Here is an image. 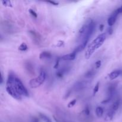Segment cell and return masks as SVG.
Here are the masks:
<instances>
[{"instance_id":"obj_16","label":"cell","mask_w":122,"mask_h":122,"mask_svg":"<svg viewBox=\"0 0 122 122\" xmlns=\"http://www.w3.org/2000/svg\"><path fill=\"white\" fill-rule=\"evenodd\" d=\"M119 104H120V103H119V101H115V102H114V103L113 104V105H112V109H111V110H113V111H114V112H116L118 108H119Z\"/></svg>"},{"instance_id":"obj_25","label":"cell","mask_w":122,"mask_h":122,"mask_svg":"<svg viewBox=\"0 0 122 122\" xmlns=\"http://www.w3.org/2000/svg\"><path fill=\"white\" fill-rule=\"evenodd\" d=\"M61 60V57H58V58L56 59V63H55L54 64V68L55 69H57V68L58 67V66H59V63H60V60Z\"/></svg>"},{"instance_id":"obj_7","label":"cell","mask_w":122,"mask_h":122,"mask_svg":"<svg viewBox=\"0 0 122 122\" xmlns=\"http://www.w3.org/2000/svg\"><path fill=\"white\" fill-rule=\"evenodd\" d=\"M77 53L78 52L75 49L71 53L64 55V56L61 57V60H63L64 61H73L76 58V55H77Z\"/></svg>"},{"instance_id":"obj_6","label":"cell","mask_w":122,"mask_h":122,"mask_svg":"<svg viewBox=\"0 0 122 122\" xmlns=\"http://www.w3.org/2000/svg\"><path fill=\"white\" fill-rule=\"evenodd\" d=\"M119 14L118 13L117 10H116L111 14L110 16L108 17V20H107V23H108V25L110 27H112V26L115 23L116 21L117 20V17Z\"/></svg>"},{"instance_id":"obj_32","label":"cell","mask_w":122,"mask_h":122,"mask_svg":"<svg viewBox=\"0 0 122 122\" xmlns=\"http://www.w3.org/2000/svg\"><path fill=\"white\" fill-rule=\"evenodd\" d=\"M118 13L119 14H121V13H122V5L120 7H119V8H118L117 9H116Z\"/></svg>"},{"instance_id":"obj_34","label":"cell","mask_w":122,"mask_h":122,"mask_svg":"<svg viewBox=\"0 0 122 122\" xmlns=\"http://www.w3.org/2000/svg\"><path fill=\"white\" fill-rule=\"evenodd\" d=\"M32 122H39V120H38V118L36 117H33V119H32Z\"/></svg>"},{"instance_id":"obj_10","label":"cell","mask_w":122,"mask_h":122,"mask_svg":"<svg viewBox=\"0 0 122 122\" xmlns=\"http://www.w3.org/2000/svg\"><path fill=\"white\" fill-rule=\"evenodd\" d=\"M51 57V54L48 51H43L39 54V58L41 60L48 59Z\"/></svg>"},{"instance_id":"obj_12","label":"cell","mask_w":122,"mask_h":122,"mask_svg":"<svg viewBox=\"0 0 122 122\" xmlns=\"http://www.w3.org/2000/svg\"><path fill=\"white\" fill-rule=\"evenodd\" d=\"M85 86V84L83 82H78L74 85V89L76 91H79L83 89Z\"/></svg>"},{"instance_id":"obj_2","label":"cell","mask_w":122,"mask_h":122,"mask_svg":"<svg viewBox=\"0 0 122 122\" xmlns=\"http://www.w3.org/2000/svg\"><path fill=\"white\" fill-rule=\"evenodd\" d=\"M16 77L17 76L11 73L8 75L7 83H6L5 89L7 92L13 98L17 100H21V96L19 95L15 87V80Z\"/></svg>"},{"instance_id":"obj_20","label":"cell","mask_w":122,"mask_h":122,"mask_svg":"<svg viewBox=\"0 0 122 122\" xmlns=\"http://www.w3.org/2000/svg\"><path fill=\"white\" fill-rule=\"evenodd\" d=\"M99 87H100V82H98L95 85V87H94V89H93V96H95V94L98 92V91L99 90Z\"/></svg>"},{"instance_id":"obj_18","label":"cell","mask_w":122,"mask_h":122,"mask_svg":"<svg viewBox=\"0 0 122 122\" xmlns=\"http://www.w3.org/2000/svg\"><path fill=\"white\" fill-rule=\"evenodd\" d=\"M39 116H40V117L41 118V119H42V120H44L45 122H52V121H51V119H50L48 117H47L46 116H45V114L40 113V114H39Z\"/></svg>"},{"instance_id":"obj_30","label":"cell","mask_w":122,"mask_h":122,"mask_svg":"<svg viewBox=\"0 0 122 122\" xmlns=\"http://www.w3.org/2000/svg\"><path fill=\"white\" fill-rule=\"evenodd\" d=\"M108 34L110 35H112L113 34V27H109L108 28Z\"/></svg>"},{"instance_id":"obj_11","label":"cell","mask_w":122,"mask_h":122,"mask_svg":"<svg viewBox=\"0 0 122 122\" xmlns=\"http://www.w3.org/2000/svg\"><path fill=\"white\" fill-rule=\"evenodd\" d=\"M114 114H115V112H114V111H113L111 110H110L109 112H108V113L106 114V116H105V117H104V120H106V121H107V122L111 121V120L113 119Z\"/></svg>"},{"instance_id":"obj_24","label":"cell","mask_w":122,"mask_h":122,"mask_svg":"<svg viewBox=\"0 0 122 122\" xmlns=\"http://www.w3.org/2000/svg\"><path fill=\"white\" fill-rule=\"evenodd\" d=\"M26 68L27 69L28 71H29V72H34L33 70V67H32V66L31 65V64H30V63H26Z\"/></svg>"},{"instance_id":"obj_29","label":"cell","mask_w":122,"mask_h":122,"mask_svg":"<svg viewBox=\"0 0 122 122\" xmlns=\"http://www.w3.org/2000/svg\"><path fill=\"white\" fill-rule=\"evenodd\" d=\"M95 68H96V69H99L101 66V61L98 60L97 61L95 62Z\"/></svg>"},{"instance_id":"obj_17","label":"cell","mask_w":122,"mask_h":122,"mask_svg":"<svg viewBox=\"0 0 122 122\" xmlns=\"http://www.w3.org/2000/svg\"><path fill=\"white\" fill-rule=\"evenodd\" d=\"M27 46L25 42L21 43V45L19 46V50L20 51H26L27 50Z\"/></svg>"},{"instance_id":"obj_3","label":"cell","mask_w":122,"mask_h":122,"mask_svg":"<svg viewBox=\"0 0 122 122\" xmlns=\"http://www.w3.org/2000/svg\"><path fill=\"white\" fill-rule=\"evenodd\" d=\"M46 75L44 70H41L39 76L36 78L32 79L29 81V86L32 88H36L43 84L46 79Z\"/></svg>"},{"instance_id":"obj_1","label":"cell","mask_w":122,"mask_h":122,"mask_svg":"<svg viewBox=\"0 0 122 122\" xmlns=\"http://www.w3.org/2000/svg\"><path fill=\"white\" fill-rule=\"evenodd\" d=\"M106 33H102L99 35L88 46L85 54V57L86 59H89L91 57L92 55L94 54L95 50L98 49L100 46H102L104 42L106 41Z\"/></svg>"},{"instance_id":"obj_5","label":"cell","mask_w":122,"mask_h":122,"mask_svg":"<svg viewBox=\"0 0 122 122\" xmlns=\"http://www.w3.org/2000/svg\"><path fill=\"white\" fill-rule=\"evenodd\" d=\"M15 87L19 95H20L21 96L26 97H29L28 91L25 88L24 85L23 84L22 82L17 77H16L15 80Z\"/></svg>"},{"instance_id":"obj_33","label":"cell","mask_w":122,"mask_h":122,"mask_svg":"<svg viewBox=\"0 0 122 122\" xmlns=\"http://www.w3.org/2000/svg\"><path fill=\"white\" fill-rule=\"evenodd\" d=\"M99 28H100V30L101 31V32H102V31L104 30V25H102H102H100Z\"/></svg>"},{"instance_id":"obj_28","label":"cell","mask_w":122,"mask_h":122,"mask_svg":"<svg viewBox=\"0 0 122 122\" xmlns=\"http://www.w3.org/2000/svg\"><path fill=\"white\" fill-rule=\"evenodd\" d=\"M64 44V42L63 41H58L57 42V43L56 44V47H61V46H63Z\"/></svg>"},{"instance_id":"obj_13","label":"cell","mask_w":122,"mask_h":122,"mask_svg":"<svg viewBox=\"0 0 122 122\" xmlns=\"http://www.w3.org/2000/svg\"><path fill=\"white\" fill-rule=\"evenodd\" d=\"M116 91V86L113 85H111L108 88V94L109 97H113V95H114V92Z\"/></svg>"},{"instance_id":"obj_21","label":"cell","mask_w":122,"mask_h":122,"mask_svg":"<svg viewBox=\"0 0 122 122\" xmlns=\"http://www.w3.org/2000/svg\"><path fill=\"white\" fill-rule=\"evenodd\" d=\"M2 4L5 6V7H12L13 5H12L11 2L10 1H2Z\"/></svg>"},{"instance_id":"obj_22","label":"cell","mask_w":122,"mask_h":122,"mask_svg":"<svg viewBox=\"0 0 122 122\" xmlns=\"http://www.w3.org/2000/svg\"><path fill=\"white\" fill-rule=\"evenodd\" d=\"M76 102H77V100L76 99H74V100H71L67 105V107L68 108H71V107H73L75 104H76Z\"/></svg>"},{"instance_id":"obj_23","label":"cell","mask_w":122,"mask_h":122,"mask_svg":"<svg viewBox=\"0 0 122 122\" xmlns=\"http://www.w3.org/2000/svg\"><path fill=\"white\" fill-rule=\"evenodd\" d=\"M83 112H84L86 116H89L90 115V113H91V111H90V108H89V106H86L84 110H83Z\"/></svg>"},{"instance_id":"obj_27","label":"cell","mask_w":122,"mask_h":122,"mask_svg":"<svg viewBox=\"0 0 122 122\" xmlns=\"http://www.w3.org/2000/svg\"><path fill=\"white\" fill-rule=\"evenodd\" d=\"M112 98V97H108L107 98L106 100H103L102 101H101V104H108V102H110V101H111Z\"/></svg>"},{"instance_id":"obj_26","label":"cell","mask_w":122,"mask_h":122,"mask_svg":"<svg viewBox=\"0 0 122 122\" xmlns=\"http://www.w3.org/2000/svg\"><path fill=\"white\" fill-rule=\"evenodd\" d=\"M29 12L30 14L31 15H32V16L33 17L37 18V17H38V14H37V13H36V12L35 11L33 10L30 9L29 10Z\"/></svg>"},{"instance_id":"obj_8","label":"cell","mask_w":122,"mask_h":122,"mask_svg":"<svg viewBox=\"0 0 122 122\" xmlns=\"http://www.w3.org/2000/svg\"><path fill=\"white\" fill-rule=\"evenodd\" d=\"M88 25H89V21H88L85 24H84V25L81 27V28L79 29L78 33L80 38H82V37L83 36L84 34L85 33L86 31L87 28H88Z\"/></svg>"},{"instance_id":"obj_9","label":"cell","mask_w":122,"mask_h":122,"mask_svg":"<svg viewBox=\"0 0 122 122\" xmlns=\"http://www.w3.org/2000/svg\"><path fill=\"white\" fill-rule=\"evenodd\" d=\"M120 74H121V71L120 70H114V71H112V73L109 74L108 77H109L110 80L113 81V80H114L116 78H117L120 76Z\"/></svg>"},{"instance_id":"obj_31","label":"cell","mask_w":122,"mask_h":122,"mask_svg":"<svg viewBox=\"0 0 122 122\" xmlns=\"http://www.w3.org/2000/svg\"><path fill=\"white\" fill-rule=\"evenodd\" d=\"M48 3H50V4H51V5H53L57 6V5H58V2H54V1H48Z\"/></svg>"},{"instance_id":"obj_4","label":"cell","mask_w":122,"mask_h":122,"mask_svg":"<svg viewBox=\"0 0 122 122\" xmlns=\"http://www.w3.org/2000/svg\"><path fill=\"white\" fill-rule=\"evenodd\" d=\"M95 27H96V23L93 20H89L88 28H87L85 33L84 35L82 38V44L86 45L88 42L89 41V39H90L91 36L92 34L94 32V30H95Z\"/></svg>"},{"instance_id":"obj_15","label":"cell","mask_w":122,"mask_h":122,"mask_svg":"<svg viewBox=\"0 0 122 122\" xmlns=\"http://www.w3.org/2000/svg\"><path fill=\"white\" fill-rule=\"evenodd\" d=\"M95 74V71L94 69H91V70H89L87 71L85 75V76L86 78H89V77H92L93 76H94V75Z\"/></svg>"},{"instance_id":"obj_14","label":"cell","mask_w":122,"mask_h":122,"mask_svg":"<svg viewBox=\"0 0 122 122\" xmlns=\"http://www.w3.org/2000/svg\"><path fill=\"white\" fill-rule=\"evenodd\" d=\"M95 113H96L97 116L98 118L101 117L103 115L104 110L101 107H97L95 110Z\"/></svg>"},{"instance_id":"obj_19","label":"cell","mask_w":122,"mask_h":122,"mask_svg":"<svg viewBox=\"0 0 122 122\" xmlns=\"http://www.w3.org/2000/svg\"><path fill=\"white\" fill-rule=\"evenodd\" d=\"M66 70L64 69H61V70H60L56 73V76L58 78H61L64 76V74L65 73Z\"/></svg>"},{"instance_id":"obj_35","label":"cell","mask_w":122,"mask_h":122,"mask_svg":"<svg viewBox=\"0 0 122 122\" xmlns=\"http://www.w3.org/2000/svg\"><path fill=\"white\" fill-rule=\"evenodd\" d=\"M1 82H0V83H1V84H2V82H3V78H2V75H1Z\"/></svg>"},{"instance_id":"obj_36","label":"cell","mask_w":122,"mask_h":122,"mask_svg":"<svg viewBox=\"0 0 122 122\" xmlns=\"http://www.w3.org/2000/svg\"></svg>"}]
</instances>
